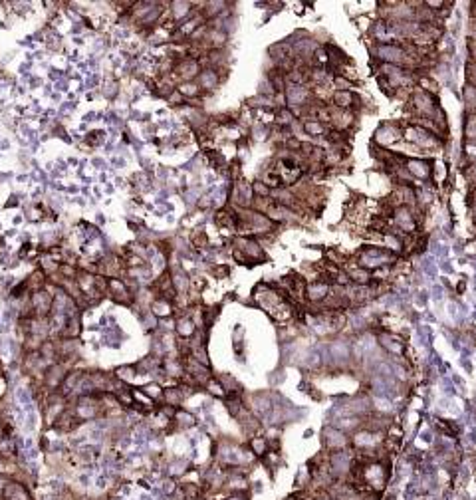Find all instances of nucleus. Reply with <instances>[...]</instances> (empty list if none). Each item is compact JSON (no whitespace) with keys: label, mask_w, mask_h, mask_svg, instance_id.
Segmentation results:
<instances>
[{"label":"nucleus","mask_w":476,"mask_h":500,"mask_svg":"<svg viewBox=\"0 0 476 500\" xmlns=\"http://www.w3.org/2000/svg\"><path fill=\"white\" fill-rule=\"evenodd\" d=\"M401 137H403V125H397V123H383L381 127H379L377 131H375L373 141H375V145L387 147V145L397 143Z\"/></svg>","instance_id":"obj_1"},{"label":"nucleus","mask_w":476,"mask_h":500,"mask_svg":"<svg viewBox=\"0 0 476 500\" xmlns=\"http://www.w3.org/2000/svg\"><path fill=\"white\" fill-rule=\"evenodd\" d=\"M352 443L347 439V435L337 429V427H325L323 429V445L328 448L330 453H335V451H343V448Z\"/></svg>","instance_id":"obj_2"},{"label":"nucleus","mask_w":476,"mask_h":500,"mask_svg":"<svg viewBox=\"0 0 476 500\" xmlns=\"http://www.w3.org/2000/svg\"><path fill=\"white\" fill-rule=\"evenodd\" d=\"M332 99L335 107L347 109V111H353L355 107H359V102H361L355 91H337V89L332 93Z\"/></svg>","instance_id":"obj_3"},{"label":"nucleus","mask_w":476,"mask_h":500,"mask_svg":"<svg viewBox=\"0 0 476 500\" xmlns=\"http://www.w3.org/2000/svg\"><path fill=\"white\" fill-rule=\"evenodd\" d=\"M405 169L409 171V175L413 179H429L431 173H433V167L429 161H423V159H407L405 161Z\"/></svg>","instance_id":"obj_4"},{"label":"nucleus","mask_w":476,"mask_h":500,"mask_svg":"<svg viewBox=\"0 0 476 500\" xmlns=\"http://www.w3.org/2000/svg\"><path fill=\"white\" fill-rule=\"evenodd\" d=\"M268 52H270L272 60L276 62V66H278V64H282V62H288V60H294V58H296V54H294V46H292L290 42H278V44H272Z\"/></svg>","instance_id":"obj_5"},{"label":"nucleus","mask_w":476,"mask_h":500,"mask_svg":"<svg viewBox=\"0 0 476 500\" xmlns=\"http://www.w3.org/2000/svg\"><path fill=\"white\" fill-rule=\"evenodd\" d=\"M304 131L310 137H325V133H328V125H323L317 119H304Z\"/></svg>","instance_id":"obj_6"},{"label":"nucleus","mask_w":476,"mask_h":500,"mask_svg":"<svg viewBox=\"0 0 476 500\" xmlns=\"http://www.w3.org/2000/svg\"><path fill=\"white\" fill-rule=\"evenodd\" d=\"M250 453H254L256 457H266L268 453V441L264 437H252L250 439Z\"/></svg>","instance_id":"obj_7"},{"label":"nucleus","mask_w":476,"mask_h":500,"mask_svg":"<svg viewBox=\"0 0 476 500\" xmlns=\"http://www.w3.org/2000/svg\"><path fill=\"white\" fill-rule=\"evenodd\" d=\"M464 133H466L468 141H474V143H476V113H470V111H468L466 125H464Z\"/></svg>","instance_id":"obj_8"},{"label":"nucleus","mask_w":476,"mask_h":500,"mask_svg":"<svg viewBox=\"0 0 476 500\" xmlns=\"http://www.w3.org/2000/svg\"><path fill=\"white\" fill-rule=\"evenodd\" d=\"M200 84H203L205 88H212L216 84V73L212 70H205L203 76H200Z\"/></svg>","instance_id":"obj_9"}]
</instances>
